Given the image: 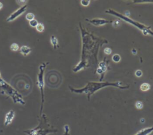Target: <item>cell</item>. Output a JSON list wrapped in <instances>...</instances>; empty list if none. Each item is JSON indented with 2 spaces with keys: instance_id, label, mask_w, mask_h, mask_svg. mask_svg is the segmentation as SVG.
Segmentation results:
<instances>
[{
  "instance_id": "cell-1",
  "label": "cell",
  "mask_w": 153,
  "mask_h": 135,
  "mask_svg": "<svg viewBox=\"0 0 153 135\" xmlns=\"http://www.w3.org/2000/svg\"><path fill=\"white\" fill-rule=\"evenodd\" d=\"M79 27L82 35V50L80 62L73 69L74 72H77L85 67L89 66L90 62L92 58L94 59L96 61L97 51H99V47L102 44L108 42L107 41L99 39L98 38L86 32L82 29L81 23H79Z\"/></svg>"
},
{
  "instance_id": "cell-2",
  "label": "cell",
  "mask_w": 153,
  "mask_h": 135,
  "mask_svg": "<svg viewBox=\"0 0 153 135\" xmlns=\"http://www.w3.org/2000/svg\"><path fill=\"white\" fill-rule=\"evenodd\" d=\"M122 82L118 81L115 82H93L90 81L88 82L87 85L84 87L83 88L76 89L71 87V86L69 87V90L71 92L75 93L76 94H85L87 95V99L89 101L90 99V97L92 94H93L95 92L99 90L101 88L108 86H113L117 87L120 89H127L129 88V85L123 86Z\"/></svg>"
},
{
  "instance_id": "cell-3",
  "label": "cell",
  "mask_w": 153,
  "mask_h": 135,
  "mask_svg": "<svg viewBox=\"0 0 153 135\" xmlns=\"http://www.w3.org/2000/svg\"><path fill=\"white\" fill-rule=\"evenodd\" d=\"M41 115V119L37 127L32 129L25 130L23 132L27 135H47L50 133L57 132V129L51 128V126L48 124L46 115L45 114Z\"/></svg>"
},
{
  "instance_id": "cell-4",
  "label": "cell",
  "mask_w": 153,
  "mask_h": 135,
  "mask_svg": "<svg viewBox=\"0 0 153 135\" xmlns=\"http://www.w3.org/2000/svg\"><path fill=\"white\" fill-rule=\"evenodd\" d=\"M105 13H108V14H112L113 16H115L118 17V18L122 19L123 20L125 21L126 22L138 28L139 30H140L142 31L143 34L145 35H148V34H149L151 36H153V31L151 29V26H146L139 22L135 21L133 19H130L129 17H126L124 15H123V14L114 11L112 9H108L105 11Z\"/></svg>"
},
{
  "instance_id": "cell-5",
  "label": "cell",
  "mask_w": 153,
  "mask_h": 135,
  "mask_svg": "<svg viewBox=\"0 0 153 135\" xmlns=\"http://www.w3.org/2000/svg\"><path fill=\"white\" fill-rule=\"evenodd\" d=\"M0 88L2 93L10 97L14 103H19L20 105H25L26 103L23 99L22 96L13 87H11L8 82H7L2 77L0 73Z\"/></svg>"
},
{
  "instance_id": "cell-6",
  "label": "cell",
  "mask_w": 153,
  "mask_h": 135,
  "mask_svg": "<svg viewBox=\"0 0 153 135\" xmlns=\"http://www.w3.org/2000/svg\"><path fill=\"white\" fill-rule=\"evenodd\" d=\"M48 62L46 63H41L39 66V72L37 75V85L38 88L40 90L41 92V108H40V112H39V115L41 116L42 109H43V104L44 102V71L46 68L47 65L48 64Z\"/></svg>"
},
{
  "instance_id": "cell-7",
  "label": "cell",
  "mask_w": 153,
  "mask_h": 135,
  "mask_svg": "<svg viewBox=\"0 0 153 135\" xmlns=\"http://www.w3.org/2000/svg\"><path fill=\"white\" fill-rule=\"evenodd\" d=\"M27 8V4H25L24 5L22 6L19 9H17L16 11L13 12L10 16H9L7 18L6 22H12V21L14 20L17 17L20 16L22 14H23L26 11Z\"/></svg>"
},
{
  "instance_id": "cell-8",
  "label": "cell",
  "mask_w": 153,
  "mask_h": 135,
  "mask_svg": "<svg viewBox=\"0 0 153 135\" xmlns=\"http://www.w3.org/2000/svg\"><path fill=\"white\" fill-rule=\"evenodd\" d=\"M86 21L88 22L89 23H90L91 24H92L93 25L95 26H103L105 25L106 24L108 23H112V20H108L104 19H100V18H96V19H85Z\"/></svg>"
},
{
  "instance_id": "cell-9",
  "label": "cell",
  "mask_w": 153,
  "mask_h": 135,
  "mask_svg": "<svg viewBox=\"0 0 153 135\" xmlns=\"http://www.w3.org/2000/svg\"><path fill=\"white\" fill-rule=\"evenodd\" d=\"M15 116V112L13 110H10L9 112H8L5 116V119H4V125L5 126L8 125L10 124L14 119Z\"/></svg>"
},
{
  "instance_id": "cell-10",
  "label": "cell",
  "mask_w": 153,
  "mask_h": 135,
  "mask_svg": "<svg viewBox=\"0 0 153 135\" xmlns=\"http://www.w3.org/2000/svg\"><path fill=\"white\" fill-rule=\"evenodd\" d=\"M153 131V126L145 128L137 132L134 135H149Z\"/></svg>"
},
{
  "instance_id": "cell-11",
  "label": "cell",
  "mask_w": 153,
  "mask_h": 135,
  "mask_svg": "<svg viewBox=\"0 0 153 135\" xmlns=\"http://www.w3.org/2000/svg\"><path fill=\"white\" fill-rule=\"evenodd\" d=\"M19 51L23 56H27L32 51V48L27 45H23L20 48Z\"/></svg>"
},
{
  "instance_id": "cell-12",
  "label": "cell",
  "mask_w": 153,
  "mask_h": 135,
  "mask_svg": "<svg viewBox=\"0 0 153 135\" xmlns=\"http://www.w3.org/2000/svg\"><path fill=\"white\" fill-rule=\"evenodd\" d=\"M50 41H51V43L53 45V47L54 49H56L57 47H59L58 39L55 36H54V35L51 36Z\"/></svg>"
},
{
  "instance_id": "cell-13",
  "label": "cell",
  "mask_w": 153,
  "mask_h": 135,
  "mask_svg": "<svg viewBox=\"0 0 153 135\" xmlns=\"http://www.w3.org/2000/svg\"><path fill=\"white\" fill-rule=\"evenodd\" d=\"M140 88L143 91H146L149 90L151 88V85L148 83H143L140 86Z\"/></svg>"
},
{
  "instance_id": "cell-14",
  "label": "cell",
  "mask_w": 153,
  "mask_h": 135,
  "mask_svg": "<svg viewBox=\"0 0 153 135\" xmlns=\"http://www.w3.org/2000/svg\"><path fill=\"white\" fill-rule=\"evenodd\" d=\"M36 29L38 32H42L44 30V25L42 23H38V24L36 26Z\"/></svg>"
},
{
  "instance_id": "cell-15",
  "label": "cell",
  "mask_w": 153,
  "mask_h": 135,
  "mask_svg": "<svg viewBox=\"0 0 153 135\" xmlns=\"http://www.w3.org/2000/svg\"><path fill=\"white\" fill-rule=\"evenodd\" d=\"M19 49V46L17 43H13L10 45V50L13 51H17Z\"/></svg>"
},
{
  "instance_id": "cell-16",
  "label": "cell",
  "mask_w": 153,
  "mask_h": 135,
  "mask_svg": "<svg viewBox=\"0 0 153 135\" xmlns=\"http://www.w3.org/2000/svg\"><path fill=\"white\" fill-rule=\"evenodd\" d=\"M26 20H27L28 21H30V20H32L33 19H35V15L32 13H27L26 15Z\"/></svg>"
},
{
  "instance_id": "cell-17",
  "label": "cell",
  "mask_w": 153,
  "mask_h": 135,
  "mask_svg": "<svg viewBox=\"0 0 153 135\" xmlns=\"http://www.w3.org/2000/svg\"><path fill=\"white\" fill-rule=\"evenodd\" d=\"M112 60L115 62V63H117V62H119L121 60V57L119 54H115L114 55H113L112 57Z\"/></svg>"
},
{
  "instance_id": "cell-18",
  "label": "cell",
  "mask_w": 153,
  "mask_h": 135,
  "mask_svg": "<svg viewBox=\"0 0 153 135\" xmlns=\"http://www.w3.org/2000/svg\"><path fill=\"white\" fill-rule=\"evenodd\" d=\"M29 25H30L31 27H36V26L37 24H38V21H37L36 19H33V20H32L29 21Z\"/></svg>"
},
{
  "instance_id": "cell-19",
  "label": "cell",
  "mask_w": 153,
  "mask_h": 135,
  "mask_svg": "<svg viewBox=\"0 0 153 135\" xmlns=\"http://www.w3.org/2000/svg\"><path fill=\"white\" fill-rule=\"evenodd\" d=\"M133 3H148V2H151V3H153V0H134L133 1Z\"/></svg>"
},
{
  "instance_id": "cell-20",
  "label": "cell",
  "mask_w": 153,
  "mask_h": 135,
  "mask_svg": "<svg viewBox=\"0 0 153 135\" xmlns=\"http://www.w3.org/2000/svg\"><path fill=\"white\" fill-rule=\"evenodd\" d=\"M135 106L136 108L137 109H141L143 108V103L140 101H137L135 103Z\"/></svg>"
},
{
  "instance_id": "cell-21",
  "label": "cell",
  "mask_w": 153,
  "mask_h": 135,
  "mask_svg": "<svg viewBox=\"0 0 153 135\" xmlns=\"http://www.w3.org/2000/svg\"><path fill=\"white\" fill-rule=\"evenodd\" d=\"M64 134L63 135H70L69 134V127L68 125H65L64 126Z\"/></svg>"
},
{
  "instance_id": "cell-22",
  "label": "cell",
  "mask_w": 153,
  "mask_h": 135,
  "mask_svg": "<svg viewBox=\"0 0 153 135\" xmlns=\"http://www.w3.org/2000/svg\"><path fill=\"white\" fill-rule=\"evenodd\" d=\"M103 51H104V53H105V54H106V55H109V54H111V53H112V50H111L110 48L106 47V48H105L104 49Z\"/></svg>"
},
{
  "instance_id": "cell-23",
  "label": "cell",
  "mask_w": 153,
  "mask_h": 135,
  "mask_svg": "<svg viewBox=\"0 0 153 135\" xmlns=\"http://www.w3.org/2000/svg\"><path fill=\"white\" fill-rule=\"evenodd\" d=\"M90 2V1H88V0H81V4L83 5V6H85V7H87L89 5Z\"/></svg>"
},
{
  "instance_id": "cell-24",
  "label": "cell",
  "mask_w": 153,
  "mask_h": 135,
  "mask_svg": "<svg viewBox=\"0 0 153 135\" xmlns=\"http://www.w3.org/2000/svg\"><path fill=\"white\" fill-rule=\"evenodd\" d=\"M135 75L137 77H140L142 75V72L140 70H137L135 72Z\"/></svg>"
},
{
  "instance_id": "cell-25",
  "label": "cell",
  "mask_w": 153,
  "mask_h": 135,
  "mask_svg": "<svg viewBox=\"0 0 153 135\" xmlns=\"http://www.w3.org/2000/svg\"><path fill=\"white\" fill-rule=\"evenodd\" d=\"M2 7H3V4L1 2H0V10L2 9Z\"/></svg>"
}]
</instances>
